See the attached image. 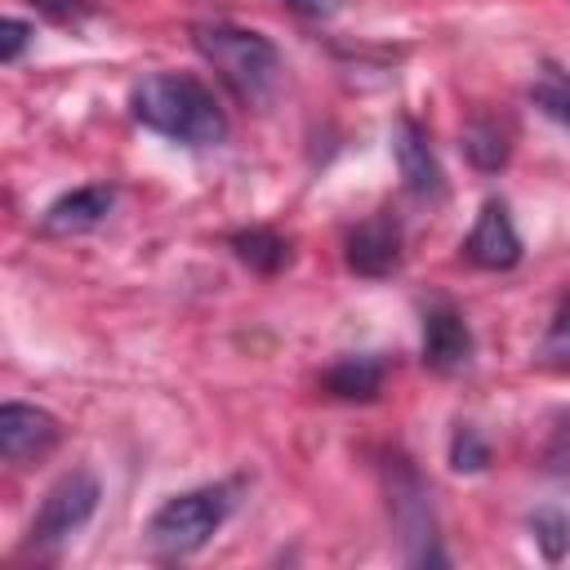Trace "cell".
<instances>
[{
  "label": "cell",
  "instance_id": "21",
  "mask_svg": "<svg viewBox=\"0 0 570 570\" xmlns=\"http://www.w3.org/2000/svg\"><path fill=\"white\" fill-rule=\"evenodd\" d=\"M27 45H31V27H27L22 18H4V40H0V58H4V62H18Z\"/></svg>",
  "mask_w": 570,
  "mask_h": 570
},
{
  "label": "cell",
  "instance_id": "10",
  "mask_svg": "<svg viewBox=\"0 0 570 570\" xmlns=\"http://www.w3.org/2000/svg\"><path fill=\"white\" fill-rule=\"evenodd\" d=\"M116 205V187L107 183H85L76 191H62L45 214H40V232L45 236H80L94 232Z\"/></svg>",
  "mask_w": 570,
  "mask_h": 570
},
{
  "label": "cell",
  "instance_id": "6",
  "mask_svg": "<svg viewBox=\"0 0 570 570\" xmlns=\"http://www.w3.org/2000/svg\"><path fill=\"white\" fill-rule=\"evenodd\" d=\"M58 441H62V428L49 410L27 405V401H4L0 405V454H4V463L27 468V463L45 459Z\"/></svg>",
  "mask_w": 570,
  "mask_h": 570
},
{
  "label": "cell",
  "instance_id": "22",
  "mask_svg": "<svg viewBox=\"0 0 570 570\" xmlns=\"http://www.w3.org/2000/svg\"><path fill=\"white\" fill-rule=\"evenodd\" d=\"M294 13H303V18H330L334 9H338V0H285Z\"/></svg>",
  "mask_w": 570,
  "mask_h": 570
},
{
  "label": "cell",
  "instance_id": "4",
  "mask_svg": "<svg viewBox=\"0 0 570 570\" xmlns=\"http://www.w3.org/2000/svg\"><path fill=\"white\" fill-rule=\"evenodd\" d=\"M98 494H102V490H98V476H94V472H85V468H76V472H67L62 481H53V485H49V494L40 499L36 517H31L27 548L49 552V548L67 543V539H71V534L94 517Z\"/></svg>",
  "mask_w": 570,
  "mask_h": 570
},
{
  "label": "cell",
  "instance_id": "1",
  "mask_svg": "<svg viewBox=\"0 0 570 570\" xmlns=\"http://www.w3.org/2000/svg\"><path fill=\"white\" fill-rule=\"evenodd\" d=\"M129 111L142 129L205 151L218 147L227 138V116L214 98V89L196 76H178V71H151L129 89Z\"/></svg>",
  "mask_w": 570,
  "mask_h": 570
},
{
  "label": "cell",
  "instance_id": "5",
  "mask_svg": "<svg viewBox=\"0 0 570 570\" xmlns=\"http://www.w3.org/2000/svg\"><path fill=\"white\" fill-rule=\"evenodd\" d=\"M387 503H392V521L401 525V534L414 543L410 561L428 566V561H445L436 552V525H432V503H428V485L419 481V472L405 459H392L387 468Z\"/></svg>",
  "mask_w": 570,
  "mask_h": 570
},
{
  "label": "cell",
  "instance_id": "17",
  "mask_svg": "<svg viewBox=\"0 0 570 570\" xmlns=\"http://www.w3.org/2000/svg\"><path fill=\"white\" fill-rule=\"evenodd\" d=\"M570 521L557 512V508H543V512H534V543L543 548V557L548 561H557L561 552H566V543H570Z\"/></svg>",
  "mask_w": 570,
  "mask_h": 570
},
{
  "label": "cell",
  "instance_id": "12",
  "mask_svg": "<svg viewBox=\"0 0 570 570\" xmlns=\"http://www.w3.org/2000/svg\"><path fill=\"white\" fill-rule=\"evenodd\" d=\"M387 379V361L379 352H361V356H343L321 374V387L338 401H374L383 392Z\"/></svg>",
  "mask_w": 570,
  "mask_h": 570
},
{
  "label": "cell",
  "instance_id": "7",
  "mask_svg": "<svg viewBox=\"0 0 570 570\" xmlns=\"http://www.w3.org/2000/svg\"><path fill=\"white\" fill-rule=\"evenodd\" d=\"M463 254H468V263H476L485 272H508L521 263V236H517V223L499 196H490L481 205V214L463 240Z\"/></svg>",
  "mask_w": 570,
  "mask_h": 570
},
{
  "label": "cell",
  "instance_id": "13",
  "mask_svg": "<svg viewBox=\"0 0 570 570\" xmlns=\"http://www.w3.org/2000/svg\"><path fill=\"white\" fill-rule=\"evenodd\" d=\"M232 254H236L249 272H263V276H276V272L289 267V258H294L289 240H285L281 232H272V227H245V232H236V236H232Z\"/></svg>",
  "mask_w": 570,
  "mask_h": 570
},
{
  "label": "cell",
  "instance_id": "15",
  "mask_svg": "<svg viewBox=\"0 0 570 570\" xmlns=\"http://www.w3.org/2000/svg\"><path fill=\"white\" fill-rule=\"evenodd\" d=\"M530 102L548 120H557L561 129H570V71L557 67V62H543L534 71V80H530Z\"/></svg>",
  "mask_w": 570,
  "mask_h": 570
},
{
  "label": "cell",
  "instance_id": "18",
  "mask_svg": "<svg viewBox=\"0 0 570 570\" xmlns=\"http://www.w3.org/2000/svg\"><path fill=\"white\" fill-rule=\"evenodd\" d=\"M543 468L552 476H570V414H557L548 445H543Z\"/></svg>",
  "mask_w": 570,
  "mask_h": 570
},
{
  "label": "cell",
  "instance_id": "19",
  "mask_svg": "<svg viewBox=\"0 0 570 570\" xmlns=\"http://www.w3.org/2000/svg\"><path fill=\"white\" fill-rule=\"evenodd\" d=\"M539 352H543V361H570V298L557 307V316H552Z\"/></svg>",
  "mask_w": 570,
  "mask_h": 570
},
{
  "label": "cell",
  "instance_id": "3",
  "mask_svg": "<svg viewBox=\"0 0 570 570\" xmlns=\"http://www.w3.org/2000/svg\"><path fill=\"white\" fill-rule=\"evenodd\" d=\"M232 512V494L223 485H200V490H183L174 499H165L151 521H147V543L160 557H191L200 552L218 525Z\"/></svg>",
  "mask_w": 570,
  "mask_h": 570
},
{
  "label": "cell",
  "instance_id": "2",
  "mask_svg": "<svg viewBox=\"0 0 570 570\" xmlns=\"http://www.w3.org/2000/svg\"><path fill=\"white\" fill-rule=\"evenodd\" d=\"M191 45L240 102H267L276 94L281 49L263 31L236 27V22H205L191 31Z\"/></svg>",
  "mask_w": 570,
  "mask_h": 570
},
{
  "label": "cell",
  "instance_id": "9",
  "mask_svg": "<svg viewBox=\"0 0 570 570\" xmlns=\"http://www.w3.org/2000/svg\"><path fill=\"white\" fill-rule=\"evenodd\" d=\"M392 151H396V169L405 178V187L423 200H436L445 191V174H441V160L432 151V138L428 129L414 120V116H401L396 120V134H392Z\"/></svg>",
  "mask_w": 570,
  "mask_h": 570
},
{
  "label": "cell",
  "instance_id": "16",
  "mask_svg": "<svg viewBox=\"0 0 570 570\" xmlns=\"http://www.w3.org/2000/svg\"><path fill=\"white\" fill-rule=\"evenodd\" d=\"M490 463V445L481 441V432L472 423H459L454 441H450V468L454 472H481Z\"/></svg>",
  "mask_w": 570,
  "mask_h": 570
},
{
  "label": "cell",
  "instance_id": "8",
  "mask_svg": "<svg viewBox=\"0 0 570 570\" xmlns=\"http://www.w3.org/2000/svg\"><path fill=\"white\" fill-rule=\"evenodd\" d=\"M343 258L356 276H392L401 267V223L387 209L361 218L343 240Z\"/></svg>",
  "mask_w": 570,
  "mask_h": 570
},
{
  "label": "cell",
  "instance_id": "20",
  "mask_svg": "<svg viewBox=\"0 0 570 570\" xmlns=\"http://www.w3.org/2000/svg\"><path fill=\"white\" fill-rule=\"evenodd\" d=\"M36 13H45L49 22H62V27H76L94 13V0H27Z\"/></svg>",
  "mask_w": 570,
  "mask_h": 570
},
{
  "label": "cell",
  "instance_id": "11",
  "mask_svg": "<svg viewBox=\"0 0 570 570\" xmlns=\"http://www.w3.org/2000/svg\"><path fill=\"white\" fill-rule=\"evenodd\" d=\"M468 361H472V330L463 312H454L450 303H436L423 316V365L436 374H454Z\"/></svg>",
  "mask_w": 570,
  "mask_h": 570
},
{
  "label": "cell",
  "instance_id": "14",
  "mask_svg": "<svg viewBox=\"0 0 570 570\" xmlns=\"http://www.w3.org/2000/svg\"><path fill=\"white\" fill-rule=\"evenodd\" d=\"M463 151H468V160H472L476 169L494 174V169H503L508 156H512V129H508L499 116H476V120L468 125V134H463Z\"/></svg>",
  "mask_w": 570,
  "mask_h": 570
}]
</instances>
